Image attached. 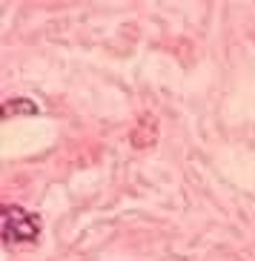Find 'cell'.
<instances>
[{
  "label": "cell",
  "instance_id": "6da1fadb",
  "mask_svg": "<svg viewBox=\"0 0 255 261\" xmlns=\"http://www.w3.org/2000/svg\"><path fill=\"white\" fill-rule=\"evenodd\" d=\"M40 236V218L23 207H3V241L9 247L32 244Z\"/></svg>",
  "mask_w": 255,
  "mask_h": 261
},
{
  "label": "cell",
  "instance_id": "7a4b0ae2",
  "mask_svg": "<svg viewBox=\"0 0 255 261\" xmlns=\"http://www.w3.org/2000/svg\"><path fill=\"white\" fill-rule=\"evenodd\" d=\"M15 112L35 115V112H38V107H35V103H29V100H6V103H3V118H12Z\"/></svg>",
  "mask_w": 255,
  "mask_h": 261
}]
</instances>
